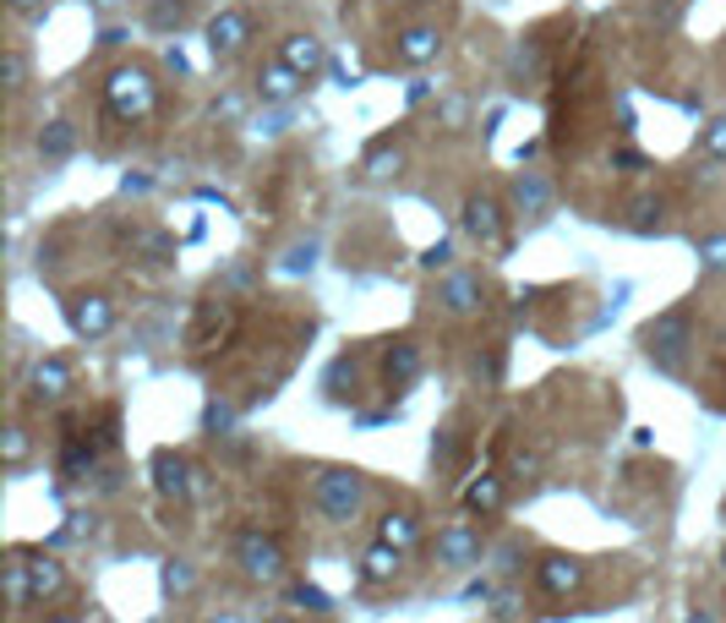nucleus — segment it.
Listing matches in <instances>:
<instances>
[{
	"mask_svg": "<svg viewBox=\"0 0 726 623\" xmlns=\"http://www.w3.org/2000/svg\"><path fill=\"white\" fill-rule=\"evenodd\" d=\"M432 553H437L442 569H470V564H481V531H475L470 520H453V525L437 531Z\"/></svg>",
	"mask_w": 726,
	"mask_h": 623,
	"instance_id": "obj_9",
	"label": "nucleus"
},
{
	"mask_svg": "<svg viewBox=\"0 0 726 623\" xmlns=\"http://www.w3.org/2000/svg\"><path fill=\"white\" fill-rule=\"evenodd\" d=\"M399 569H405V547H394V542H383V536L361 553V580H366V586H383V580H394Z\"/></svg>",
	"mask_w": 726,
	"mask_h": 623,
	"instance_id": "obj_15",
	"label": "nucleus"
},
{
	"mask_svg": "<svg viewBox=\"0 0 726 623\" xmlns=\"http://www.w3.org/2000/svg\"><path fill=\"white\" fill-rule=\"evenodd\" d=\"M700 269H705V274H722V269H726V230H722V236H705V241H700Z\"/></svg>",
	"mask_w": 726,
	"mask_h": 623,
	"instance_id": "obj_27",
	"label": "nucleus"
},
{
	"mask_svg": "<svg viewBox=\"0 0 726 623\" xmlns=\"http://www.w3.org/2000/svg\"><path fill=\"white\" fill-rule=\"evenodd\" d=\"M252 39H257V11H252V6H224V11L208 22V50H213V61H235Z\"/></svg>",
	"mask_w": 726,
	"mask_h": 623,
	"instance_id": "obj_5",
	"label": "nucleus"
},
{
	"mask_svg": "<svg viewBox=\"0 0 726 623\" xmlns=\"http://www.w3.org/2000/svg\"><path fill=\"white\" fill-rule=\"evenodd\" d=\"M421 269H453V241H437V247H427V252H421Z\"/></svg>",
	"mask_w": 726,
	"mask_h": 623,
	"instance_id": "obj_30",
	"label": "nucleus"
},
{
	"mask_svg": "<svg viewBox=\"0 0 726 623\" xmlns=\"http://www.w3.org/2000/svg\"><path fill=\"white\" fill-rule=\"evenodd\" d=\"M689 623H711V613H694V619H689Z\"/></svg>",
	"mask_w": 726,
	"mask_h": 623,
	"instance_id": "obj_39",
	"label": "nucleus"
},
{
	"mask_svg": "<svg viewBox=\"0 0 726 623\" xmlns=\"http://www.w3.org/2000/svg\"><path fill=\"white\" fill-rule=\"evenodd\" d=\"M377 536L410 553V547L421 542V520H416V514H405V509H399V514H383V520H377Z\"/></svg>",
	"mask_w": 726,
	"mask_h": 623,
	"instance_id": "obj_22",
	"label": "nucleus"
},
{
	"mask_svg": "<svg viewBox=\"0 0 726 623\" xmlns=\"http://www.w3.org/2000/svg\"><path fill=\"white\" fill-rule=\"evenodd\" d=\"M311 503H317V514H322L328 525H350V520H361V509H366V476L350 470V466L317 470Z\"/></svg>",
	"mask_w": 726,
	"mask_h": 623,
	"instance_id": "obj_2",
	"label": "nucleus"
},
{
	"mask_svg": "<svg viewBox=\"0 0 726 623\" xmlns=\"http://www.w3.org/2000/svg\"><path fill=\"white\" fill-rule=\"evenodd\" d=\"M153 487H158V498H186L191 492V481H186V460L180 455H169V449H158L153 455Z\"/></svg>",
	"mask_w": 726,
	"mask_h": 623,
	"instance_id": "obj_18",
	"label": "nucleus"
},
{
	"mask_svg": "<svg viewBox=\"0 0 726 623\" xmlns=\"http://www.w3.org/2000/svg\"><path fill=\"white\" fill-rule=\"evenodd\" d=\"M416 378H421V345L416 339H394L383 350V389L388 394H405Z\"/></svg>",
	"mask_w": 726,
	"mask_h": 623,
	"instance_id": "obj_10",
	"label": "nucleus"
},
{
	"mask_svg": "<svg viewBox=\"0 0 726 623\" xmlns=\"http://www.w3.org/2000/svg\"><path fill=\"white\" fill-rule=\"evenodd\" d=\"M72 149H77V127H72V121H50V127L38 132V159L61 164V159H72Z\"/></svg>",
	"mask_w": 726,
	"mask_h": 623,
	"instance_id": "obj_20",
	"label": "nucleus"
},
{
	"mask_svg": "<svg viewBox=\"0 0 726 623\" xmlns=\"http://www.w3.org/2000/svg\"><path fill=\"white\" fill-rule=\"evenodd\" d=\"M66 323H72V334H82V339H105V334L116 328V302H110L105 291H82V296L66 302Z\"/></svg>",
	"mask_w": 726,
	"mask_h": 623,
	"instance_id": "obj_8",
	"label": "nucleus"
},
{
	"mask_svg": "<svg viewBox=\"0 0 726 623\" xmlns=\"http://www.w3.org/2000/svg\"><path fill=\"white\" fill-rule=\"evenodd\" d=\"M722 564H726V553H722Z\"/></svg>",
	"mask_w": 726,
	"mask_h": 623,
	"instance_id": "obj_40",
	"label": "nucleus"
},
{
	"mask_svg": "<svg viewBox=\"0 0 726 623\" xmlns=\"http://www.w3.org/2000/svg\"><path fill=\"white\" fill-rule=\"evenodd\" d=\"M22 460H28V433H22V427H11V433H6V466L16 470Z\"/></svg>",
	"mask_w": 726,
	"mask_h": 623,
	"instance_id": "obj_31",
	"label": "nucleus"
},
{
	"mask_svg": "<svg viewBox=\"0 0 726 623\" xmlns=\"http://www.w3.org/2000/svg\"><path fill=\"white\" fill-rule=\"evenodd\" d=\"M661 214H667V203H661V197H634V219H628V225H634L639 236H661V230H667V219H661Z\"/></svg>",
	"mask_w": 726,
	"mask_h": 623,
	"instance_id": "obj_24",
	"label": "nucleus"
},
{
	"mask_svg": "<svg viewBox=\"0 0 726 623\" xmlns=\"http://www.w3.org/2000/svg\"><path fill=\"white\" fill-rule=\"evenodd\" d=\"M208 623H246V619H235V613H219V619H208Z\"/></svg>",
	"mask_w": 726,
	"mask_h": 623,
	"instance_id": "obj_36",
	"label": "nucleus"
},
{
	"mask_svg": "<svg viewBox=\"0 0 726 623\" xmlns=\"http://www.w3.org/2000/svg\"><path fill=\"white\" fill-rule=\"evenodd\" d=\"M399 164H405V149H399V143H377V149L366 154V175H372V181H388V175H399Z\"/></svg>",
	"mask_w": 726,
	"mask_h": 623,
	"instance_id": "obj_25",
	"label": "nucleus"
},
{
	"mask_svg": "<svg viewBox=\"0 0 726 623\" xmlns=\"http://www.w3.org/2000/svg\"><path fill=\"white\" fill-rule=\"evenodd\" d=\"M164 586H169V591H186V586H191V569H169Z\"/></svg>",
	"mask_w": 726,
	"mask_h": 623,
	"instance_id": "obj_32",
	"label": "nucleus"
},
{
	"mask_svg": "<svg viewBox=\"0 0 726 623\" xmlns=\"http://www.w3.org/2000/svg\"><path fill=\"white\" fill-rule=\"evenodd\" d=\"M617 164H623V170H628V175H634V170H645V159L634 154V149H623V154H617Z\"/></svg>",
	"mask_w": 726,
	"mask_h": 623,
	"instance_id": "obj_34",
	"label": "nucleus"
},
{
	"mask_svg": "<svg viewBox=\"0 0 726 623\" xmlns=\"http://www.w3.org/2000/svg\"><path fill=\"white\" fill-rule=\"evenodd\" d=\"M279 61L295 66V72L311 83V77L328 66V44H322L317 33H285V39H279Z\"/></svg>",
	"mask_w": 726,
	"mask_h": 623,
	"instance_id": "obj_14",
	"label": "nucleus"
},
{
	"mask_svg": "<svg viewBox=\"0 0 726 623\" xmlns=\"http://www.w3.org/2000/svg\"><path fill=\"white\" fill-rule=\"evenodd\" d=\"M6 6H11V11H16V17H33V11H44V6H50V0H6Z\"/></svg>",
	"mask_w": 726,
	"mask_h": 623,
	"instance_id": "obj_33",
	"label": "nucleus"
},
{
	"mask_svg": "<svg viewBox=\"0 0 726 623\" xmlns=\"http://www.w3.org/2000/svg\"><path fill=\"white\" fill-rule=\"evenodd\" d=\"M639 345H645V356L661 367V372H683L689 367V350H694V317L683 307L661 312L656 323H645V334H639Z\"/></svg>",
	"mask_w": 726,
	"mask_h": 623,
	"instance_id": "obj_3",
	"label": "nucleus"
},
{
	"mask_svg": "<svg viewBox=\"0 0 726 623\" xmlns=\"http://www.w3.org/2000/svg\"><path fill=\"white\" fill-rule=\"evenodd\" d=\"M437 50H442V28H432V22H410V28L394 33V61L399 66H427V61H437Z\"/></svg>",
	"mask_w": 726,
	"mask_h": 623,
	"instance_id": "obj_11",
	"label": "nucleus"
},
{
	"mask_svg": "<svg viewBox=\"0 0 726 623\" xmlns=\"http://www.w3.org/2000/svg\"><path fill=\"white\" fill-rule=\"evenodd\" d=\"M700 149H705V159H716V164H726V116H722V121H711V127H705V138H700Z\"/></svg>",
	"mask_w": 726,
	"mask_h": 623,
	"instance_id": "obj_29",
	"label": "nucleus"
},
{
	"mask_svg": "<svg viewBox=\"0 0 726 623\" xmlns=\"http://www.w3.org/2000/svg\"><path fill=\"white\" fill-rule=\"evenodd\" d=\"M263 623H295V619L290 613H274V619H263Z\"/></svg>",
	"mask_w": 726,
	"mask_h": 623,
	"instance_id": "obj_38",
	"label": "nucleus"
},
{
	"mask_svg": "<svg viewBox=\"0 0 726 623\" xmlns=\"http://www.w3.org/2000/svg\"><path fill=\"white\" fill-rule=\"evenodd\" d=\"M105 110L116 116V121H147L153 110H158V77L138 66V61H127V66H116L110 77H105Z\"/></svg>",
	"mask_w": 726,
	"mask_h": 623,
	"instance_id": "obj_1",
	"label": "nucleus"
},
{
	"mask_svg": "<svg viewBox=\"0 0 726 623\" xmlns=\"http://www.w3.org/2000/svg\"><path fill=\"white\" fill-rule=\"evenodd\" d=\"M28 580H33V602H44V597H61L66 591V569L55 564V558H28Z\"/></svg>",
	"mask_w": 726,
	"mask_h": 623,
	"instance_id": "obj_19",
	"label": "nucleus"
},
{
	"mask_svg": "<svg viewBox=\"0 0 726 623\" xmlns=\"http://www.w3.org/2000/svg\"><path fill=\"white\" fill-rule=\"evenodd\" d=\"M6 602H11V613L33 608V580H28V558H11V564H6Z\"/></svg>",
	"mask_w": 726,
	"mask_h": 623,
	"instance_id": "obj_23",
	"label": "nucleus"
},
{
	"mask_svg": "<svg viewBox=\"0 0 726 623\" xmlns=\"http://www.w3.org/2000/svg\"><path fill=\"white\" fill-rule=\"evenodd\" d=\"M235 564H241V575L246 580H257V586H274L279 575H285V553H279V542L274 536H241V547H235Z\"/></svg>",
	"mask_w": 726,
	"mask_h": 623,
	"instance_id": "obj_7",
	"label": "nucleus"
},
{
	"mask_svg": "<svg viewBox=\"0 0 726 623\" xmlns=\"http://www.w3.org/2000/svg\"><path fill=\"white\" fill-rule=\"evenodd\" d=\"M459 225H464V236H470L475 247L508 252V214H503V203H497L492 192H470L464 208H459Z\"/></svg>",
	"mask_w": 726,
	"mask_h": 623,
	"instance_id": "obj_4",
	"label": "nucleus"
},
{
	"mask_svg": "<svg viewBox=\"0 0 726 623\" xmlns=\"http://www.w3.org/2000/svg\"><path fill=\"white\" fill-rule=\"evenodd\" d=\"M72 383H77V378H72V361H66V356H38V361H33V378H28V394H33L38 405H50V400H61Z\"/></svg>",
	"mask_w": 726,
	"mask_h": 623,
	"instance_id": "obj_13",
	"label": "nucleus"
},
{
	"mask_svg": "<svg viewBox=\"0 0 726 623\" xmlns=\"http://www.w3.org/2000/svg\"><path fill=\"white\" fill-rule=\"evenodd\" d=\"M290 608H306V613H333V597H328V591H317V586H306V580H295V586H290Z\"/></svg>",
	"mask_w": 726,
	"mask_h": 623,
	"instance_id": "obj_26",
	"label": "nucleus"
},
{
	"mask_svg": "<svg viewBox=\"0 0 726 623\" xmlns=\"http://www.w3.org/2000/svg\"><path fill=\"white\" fill-rule=\"evenodd\" d=\"M541 586H547L552 597H574V591L584 586V564L580 558H563V553L541 558Z\"/></svg>",
	"mask_w": 726,
	"mask_h": 623,
	"instance_id": "obj_16",
	"label": "nucleus"
},
{
	"mask_svg": "<svg viewBox=\"0 0 726 623\" xmlns=\"http://www.w3.org/2000/svg\"><path fill=\"white\" fill-rule=\"evenodd\" d=\"M252 83H257V99L263 105H295V94L306 88V77L295 66H285V61H263Z\"/></svg>",
	"mask_w": 726,
	"mask_h": 623,
	"instance_id": "obj_12",
	"label": "nucleus"
},
{
	"mask_svg": "<svg viewBox=\"0 0 726 623\" xmlns=\"http://www.w3.org/2000/svg\"><path fill=\"white\" fill-rule=\"evenodd\" d=\"M6 88H11V94H22V88H28V55H22L16 44L6 50Z\"/></svg>",
	"mask_w": 726,
	"mask_h": 623,
	"instance_id": "obj_28",
	"label": "nucleus"
},
{
	"mask_svg": "<svg viewBox=\"0 0 726 623\" xmlns=\"http://www.w3.org/2000/svg\"><path fill=\"white\" fill-rule=\"evenodd\" d=\"M514 208H519V219H547L552 192H547V181H541L536 170H525V175L514 181Z\"/></svg>",
	"mask_w": 726,
	"mask_h": 623,
	"instance_id": "obj_17",
	"label": "nucleus"
},
{
	"mask_svg": "<svg viewBox=\"0 0 726 623\" xmlns=\"http://www.w3.org/2000/svg\"><path fill=\"white\" fill-rule=\"evenodd\" d=\"M464 509L470 514H497L503 509V476H481L464 487Z\"/></svg>",
	"mask_w": 726,
	"mask_h": 623,
	"instance_id": "obj_21",
	"label": "nucleus"
},
{
	"mask_svg": "<svg viewBox=\"0 0 726 623\" xmlns=\"http://www.w3.org/2000/svg\"><path fill=\"white\" fill-rule=\"evenodd\" d=\"M94 6H99V11H116V6H121V0H94Z\"/></svg>",
	"mask_w": 726,
	"mask_h": 623,
	"instance_id": "obj_37",
	"label": "nucleus"
},
{
	"mask_svg": "<svg viewBox=\"0 0 726 623\" xmlns=\"http://www.w3.org/2000/svg\"><path fill=\"white\" fill-rule=\"evenodd\" d=\"M44 623H82V619H77V613H50Z\"/></svg>",
	"mask_w": 726,
	"mask_h": 623,
	"instance_id": "obj_35",
	"label": "nucleus"
},
{
	"mask_svg": "<svg viewBox=\"0 0 726 623\" xmlns=\"http://www.w3.org/2000/svg\"><path fill=\"white\" fill-rule=\"evenodd\" d=\"M437 312H448V317H470V312L486 307V274L481 269H448L442 274V285L432 291Z\"/></svg>",
	"mask_w": 726,
	"mask_h": 623,
	"instance_id": "obj_6",
	"label": "nucleus"
}]
</instances>
